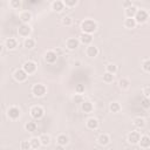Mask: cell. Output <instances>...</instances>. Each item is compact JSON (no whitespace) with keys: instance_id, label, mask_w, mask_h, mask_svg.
<instances>
[{"instance_id":"1","label":"cell","mask_w":150,"mask_h":150,"mask_svg":"<svg viewBox=\"0 0 150 150\" xmlns=\"http://www.w3.org/2000/svg\"><path fill=\"white\" fill-rule=\"evenodd\" d=\"M81 29H82V33L91 34L97 29V23L91 19H84L81 22Z\"/></svg>"},{"instance_id":"2","label":"cell","mask_w":150,"mask_h":150,"mask_svg":"<svg viewBox=\"0 0 150 150\" xmlns=\"http://www.w3.org/2000/svg\"><path fill=\"white\" fill-rule=\"evenodd\" d=\"M47 93V88L45 84H41V83H36L32 87V94L35 96V97H42L45 96Z\"/></svg>"},{"instance_id":"3","label":"cell","mask_w":150,"mask_h":150,"mask_svg":"<svg viewBox=\"0 0 150 150\" xmlns=\"http://www.w3.org/2000/svg\"><path fill=\"white\" fill-rule=\"evenodd\" d=\"M30 33H32V28H30L29 23H21V25L18 27V34H19V36H21V38L27 39V38H29Z\"/></svg>"},{"instance_id":"4","label":"cell","mask_w":150,"mask_h":150,"mask_svg":"<svg viewBox=\"0 0 150 150\" xmlns=\"http://www.w3.org/2000/svg\"><path fill=\"white\" fill-rule=\"evenodd\" d=\"M29 112H30V116H32L33 118L40 120V118H42L43 115H45V109H43L41 105H33V107L30 108Z\"/></svg>"},{"instance_id":"5","label":"cell","mask_w":150,"mask_h":150,"mask_svg":"<svg viewBox=\"0 0 150 150\" xmlns=\"http://www.w3.org/2000/svg\"><path fill=\"white\" fill-rule=\"evenodd\" d=\"M149 19V13L145 9H138L136 15H135V20L137 23H144L146 22Z\"/></svg>"},{"instance_id":"6","label":"cell","mask_w":150,"mask_h":150,"mask_svg":"<svg viewBox=\"0 0 150 150\" xmlns=\"http://www.w3.org/2000/svg\"><path fill=\"white\" fill-rule=\"evenodd\" d=\"M22 69H23L28 75L34 74V73L36 71V63H35L34 61L28 60V61H26V62L22 64Z\"/></svg>"},{"instance_id":"7","label":"cell","mask_w":150,"mask_h":150,"mask_svg":"<svg viewBox=\"0 0 150 150\" xmlns=\"http://www.w3.org/2000/svg\"><path fill=\"white\" fill-rule=\"evenodd\" d=\"M13 77H14V80L18 81V82H25V81L27 80V77H28V74L21 68V69H16V70L14 71Z\"/></svg>"},{"instance_id":"8","label":"cell","mask_w":150,"mask_h":150,"mask_svg":"<svg viewBox=\"0 0 150 150\" xmlns=\"http://www.w3.org/2000/svg\"><path fill=\"white\" fill-rule=\"evenodd\" d=\"M21 115V111L18 107L13 105V107H9L8 110H7V116L11 118V120H18Z\"/></svg>"},{"instance_id":"9","label":"cell","mask_w":150,"mask_h":150,"mask_svg":"<svg viewBox=\"0 0 150 150\" xmlns=\"http://www.w3.org/2000/svg\"><path fill=\"white\" fill-rule=\"evenodd\" d=\"M127 139L130 144H138L141 139V134L138 131H130L127 136Z\"/></svg>"},{"instance_id":"10","label":"cell","mask_w":150,"mask_h":150,"mask_svg":"<svg viewBox=\"0 0 150 150\" xmlns=\"http://www.w3.org/2000/svg\"><path fill=\"white\" fill-rule=\"evenodd\" d=\"M79 45H80V40L76 39V38H69V39H67V41H66V47H67L69 50L76 49V48L79 47Z\"/></svg>"},{"instance_id":"11","label":"cell","mask_w":150,"mask_h":150,"mask_svg":"<svg viewBox=\"0 0 150 150\" xmlns=\"http://www.w3.org/2000/svg\"><path fill=\"white\" fill-rule=\"evenodd\" d=\"M57 54L55 53V50H48L46 54H45V61L47 63H55L56 60H57Z\"/></svg>"},{"instance_id":"12","label":"cell","mask_w":150,"mask_h":150,"mask_svg":"<svg viewBox=\"0 0 150 150\" xmlns=\"http://www.w3.org/2000/svg\"><path fill=\"white\" fill-rule=\"evenodd\" d=\"M79 40L81 43L86 45V46H90V43L93 42V36L91 34H87V33H81L79 36Z\"/></svg>"},{"instance_id":"13","label":"cell","mask_w":150,"mask_h":150,"mask_svg":"<svg viewBox=\"0 0 150 150\" xmlns=\"http://www.w3.org/2000/svg\"><path fill=\"white\" fill-rule=\"evenodd\" d=\"M86 54H87V56H89V57H96V56L98 55V48H97L96 46H94V45H90V46L87 47Z\"/></svg>"},{"instance_id":"14","label":"cell","mask_w":150,"mask_h":150,"mask_svg":"<svg viewBox=\"0 0 150 150\" xmlns=\"http://www.w3.org/2000/svg\"><path fill=\"white\" fill-rule=\"evenodd\" d=\"M5 47L8 49V50H13L18 47V41L14 39V38H8L6 39L5 41Z\"/></svg>"},{"instance_id":"15","label":"cell","mask_w":150,"mask_h":150,"mask_svg":"<svg viewBox=\"0 0 150 150\" xmlns=\"http://www.w3.org/2000/svg\"><path fill=\"white\" fill-rule=\"evenodd\" d=\"M19 18L21 20V23H29V21L32 20V13L28 11H23L20 13Z\"/></svg>"},{"instance_id":"16","label":"cell","mask_w":150,"mask_h":150,"mask_svg":"<svg viewBox=\"0 0 150 150\" xmlns=\"http://www.w3.org/2000/svg\"><path fill=\"white\" fill-rule=\"evenodd\" d=\"M139 146L142 148V149H148V148H150V137L148 136V135H143V136H141V139H139Z\"/></svg>"},{"instance_id":"17","label":"cell","mask_w":150,"mask_h":150,"mask_svg":"<svg viewBox=\"0 0 150 150\" xmlns=\"http://www.w3.org/2000/svg\"><path fill=\"white\" fill-rule=\"evenodd\" d=\"M81 109H82V111H83V112L89 114V112H91V111H93L94 105H93V103H91V102H89V101H83V102L81 103Z\"/></svg>"},{"instance_id":"18","label":"cell","mask_w":150,"mask_h":150,"mask_svg":"<svg viewBox=\"0 0 150 150\" xmlns=\"http://www.w3.org/2000/svg\"><path fill=\"white\" fill-rule=\"evenodd\" d=\"M137 11H138V8L132 5V6H130V7H128V8L124 9V14H125L127 18H135Z\"/></svg>"},{"instance_id":"19","label":"cell","mask_w":150,"mask_h":150,"mask_svg":"<svg viewBox=\"0 0 150 150\" xmlns=\"http://www.w3.org/2000/svg\"><path fill=\"white\" fill-rule=\"evenodd\" d=\"M97 142H98V144L100 145H107V144H109V142H110V136L108 135V134H101L100 136H98V138H97Z\"/></svg>"},{"instance_id":"20","label":"cell","mask_w":150,"mask_h":150,"mask_svg":"<svg viewBox=\"0 0 150 150\" xmlns=\"http://www.w3.org/2000/svg\"><path fill=\"white\" fill-rule=\"evenodd\" d=\"M87 128L90 129V130H95L98 128V121L94 117H90L87 120Z\"/></svg>"},{"instance_id":"21","label":"cell","mask_w":150,"mask_h":150,"mask_svg":"<svg viewBox=\"0 0 150 150\" xmlns=\"http://www.w3.org/2000/svg\"><path fill=\"white\" fill-rule=\"evenodd\" d=\"M52 8H53V11H55V12H61V11L64 8V4H63V1L55 0V1L52 2Z\"/></svg>"},{"instance_id":"22","label":"cell","mask_w":150,"mask_h":150,"mask_svg":"<svg viewBox=\"0 0 150 150\" xmlns=\"http://www.w3.org/2000/svg\"><path fill=\"white\" fill-rule=\"evenodd\" d=\"M68 142H69L68 136H66V135H63V134L59 135V136H57V138H56V143H57L59 145H62V146L67 145V144H68Z\"/></svg>"},{"instance_id":"23","label":"cell","mask_w":150,"mask_h":150,"mask_svg":"<svg viewBox=\"0 0 150 150\" xmlns=\"http://www.w3.org/2000/svg\"><path fill=\"white\" fill-rule=\"evenodd\" d=\"M136 25H137V22H136L135 18H127L125 21H124V26H125V28H129V29L135 28Z\"/></svg>"},{"instance_id":"24","label":"cell","mask_w":150,"mask_h":150,"mask_svg":"<svg viewBox=\"0 0 150 150\" xmlns=\"http://www.w3.org/2000/svg\"><path fill=\"white\" fill-rule=\"evenodd\" d=\"M25 130L28 131V132H34V131L36 130V123H35V122H32V121L26 122V124H25Z\"/></svg>"},{"instance_id":"25","label":"cell","mask_w":150,"mask_h":150,"mask_svg":"<svg viewBox=\"0 0 150 150\" xmlns=\"http://www.w3.org/2000/svg\"><path fill=\"white\" fill-rule=\"evenodd\" d=\"M23 46L27 48V49H32L35 47V40L32 39V38H27L23 40Z\"/></svg>"},{"instance_id":"26","label":"cell","mask_w":150,"mask_h":150,"mask_svg":"<svg viewBox=\"0 0 150 150\" xmlns=\"http://www.w3.org/2000/svg\"><path fill=\"white\" fill-rule=\"evenodd\" d=\"M134 125H135L136 128H138V129H142V128L145 127V120L142 118V117H136V118L134 120Z\"/></svg>"},{"instance_id":"27","label":"cell","mask_w":150,"mask_h":150,"mask_svg":"<svg viewBox=\"0 0 150 150\" xmlns=\"http://www.w3.org/2000/svg\"><path fill=\"white\" fill-rule=\"evenodd\" d=\"M29 142H30V146H32V149H39V148L42 145L40 138H38V137H33V138H30Z\"/></svg>"},{"instance_id":"28","label":"cell","mask_w":150,"mask_h":150,"mask_svg":"<svg viewBox=\"0 0 150 150\" xmlns=\"http://www.w3.org/2000/svg\"><path fill=\"white\" fill-rule=\"evenodd\" d=\"M39 138H40L41 144H42L43 146L49 145V143H50V136H49V135H47V134H42V135H41Z\"/></svg>"},{"instance_id":"29","label":"cell","mask_w":150,"mask_h":150,"mask_svg":"<svg viewBox=\"0 0 150 150\" xmlns=\"http://www.w3.org/2000/svg\"><path fill=\"white\" fill-rule=\"evenodd\" d=\"M109 110L111 111V112H118L120 110H121V104L118 103V102H111L110 104H109Z\"/></svg>"},{"instance_id":"30","label":"cell","mask_w":150,"mask_h":150,"mask_svg":"<svg viewBox=\"0 0 150 150\" xmlns=\"http://www.w3.org/2000/svg\"><path fill=\"white\" fill-rule=\"evenodd\" d=\"M118 86H120V88L121 89H128L129 88V86H130V82H129V80L128 79H121L120 81H118Z\"/></svg>"},{"instance_id":"31","label":"cell","mask_w":150,"mask_h":150,"mask_svg":"<svg viewBox=\"0 0 150 150\" xmlns=\"http://www.w3.org/2000/svg\"><path fill=\"white\" fill-rule=\"evenodd\" d=\"M103 81L107 82V83L112 82V81H114V75L110 74V73H108V71H105V73L103 74Z\"/></svg>"},{"instance_id":"32","label":"cell","mask_w":150,"mask_h":150,"mask_svg":"<svg viewBox=\"0 0 150 150\" xmlns=\"http://www.w3.org/2000/svg\"><path fill=\"white\" fill-rule=\"evenodd\" d=\"M20 148H21L22 150H29V149H32V146H30V142L27 141V139L21 141V143H20Z\"/></svg>"},{"instance_id":"33","label":"cell","mask_w":150,"mask_h":150,"mask_svg":"<svg viewBox=\"0 0 150 150\" xmlns=\"http://www.w3.org/2000/svg\"><path fill=\"white\" fill-rule=\"evenodd\" d=\"M142 68H143L144 71L150 73V59H146L142 62Z\"/></svg>"},{"instance_id":"34","label":"cell","mask_w":150,"mask_h":150,"mask_svg":"<svg viewBox=\"0 0 150 150\" xmlns=\"http://www.w3.org/2000/svg\"><path fill=\"white\" fill-rule=\"evenodd\" d=\"M63 4H64V7L71 8V7H75L77 5V0H64Z\"/></svg>"},{"instance_id":"35","label":"cell","mask_w":150,"mask_h":150,"mask_svg":"<svg viewBox=\"0 0 150 150\" xmlns=\"http://www.w3.org/2000/svg\"><path fill=\"white\" fill-rule=\"evenodd\" d=\"M107 71L114 75V74L117 71V66H116V64H114V63H109V64L107 66Z\"/></svg>"},{"instance_id":"36","label":"cell","mask_w":150,"mask_h":150,"mask_svg":"<svg viewBox=\"0 0 150 150\" xmlns=\"http://www.w3.org/2000/svg\"><path fill=\"white\" fill-rule=\"evenodd\" d=\"M141 104H142V107L145 108V109L150 108V98H149V97H143V98L141 100Z\"/></svg>"},{"instance_id":"37","label":"cell","mask_w":150,"mask_h":150,"mask_svg":"<svg viewBox=\"0 0 150 150\" xmlns=\"http://www.w3.org/2000/svg\"><path fill=\"white\" fill-rule=\"evenodd\" d=\"M9 5H11V7H13L14 9H19V8L21 7V1H20V0H12V1L9 2Z\"/></svg>"},{"instance_id":"38","label":"cell","mask_w":150,"mask_h":150,"mask_svg":"<svg viewBox=\"0 0 150 150\" xmlns=\"http://www.w3.org/2000/svg\"><path fill=\"white\" fill-rule=\"evenodd\" d=\"M71 23H73V20H71L70 16H63V18H62V25H63V26H67V27H68V26H70Z\"/></svg>"},{"instance_id":"39","label":"cell","mask_w":150,"mask_h":150,"mask_svg":"<svg viewBox=\"0 0 150 150\" xmlns=\"http://www.w3.org/2000/svg\"><path fill=\"white\" fill-rule=\"evenodd\" d=\"M75 93L82 95V94L84 93V86H83V84H77V86L75 87Z\"/></svg>"},{"instance_id":"40","label":"cell","mask_w":150,"mask_h":150,"mask_svg":"<svg viewBox=\"0 0 150 150\" xmlns=\"http://www.w3.org/2000/svg\"><path fill=\"white\" fill-rule=\"evenodd\" d=\"M73 100H74L75 102H77V103H82V102H83L82 95H80V94H75V96L73 97Z\"/></svg>"},{"instance_id":"41","label":"cell","mask_w":150,"mask_h":150,"mask_svg":"<svg viewBox=\"0 0 150 150\" xmlns=\"http://www.w3.org/2000/svg\"><path fill=\"white\" fill-rule=\"evenodd\" d=\"M143 97H150V87H145L143 89Z\"/></svg>"},{"instance_id":"42","label":"cell","mask_w":150,"mask_h":150,"mask_svg":"<svg viewBox=\"0 0 150 150\" xmlns=\"http://www.w3.org/2000/svg\"><path fill=\"white\" fill-rule=\"evenodd\" d=\"M125 8H128V7H130V6H132V4H131V1H124L123 4H122Z\"/></svg>"},{"instance_id":"43","label":"cell","mask_w":150,"mask_h":150,"mask_svg":"<svg viewBox=\"0 0 150 150\" xmlns=\"http://www.w3.org/2000/svg\"><path fill=\"white\" fill-rule=\"evenodd\" d=\"M62 148H63L62 145H59V144H57V146H56V150H62Z\"/></svg>"},{"instance_id":"44","label":"cell","mask_w":150,"mask_h":150,"mask_svg":"<svg viewBox=\"0 0 150 150\" xmlns=\"http://www.w3.org/2000/svg\"><path fill=\"white\" fill-rule=\"evenodd\" d=\"M149 98H150V97H149Z\"/></svg>"}]
</instances>
